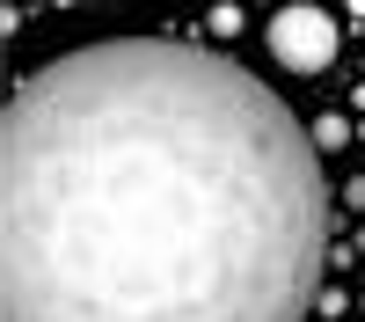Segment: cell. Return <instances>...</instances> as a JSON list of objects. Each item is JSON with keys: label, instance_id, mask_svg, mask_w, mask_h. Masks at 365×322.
<instances>
[{"label": "cell", "instance_id": "cell-2", "mask_svg": "<svg viewBox=\"0 0 365 322\" xmlns=\"http://www.w3.org/2000/svg\"><path fill=\"white\" fill-rule=\"evenodd\" d=\"M263 37L278 51V66H292V74H322L329 59H336V22L322 8H278Z\"/></svg>", "mask_w": 365, "mask_h": 322}, {"label": "cell", "instance_id": "cell-1", "mask_svg": "<svg viewBox=\"0 0 365 322\" xmlns=\"http://www.w3.org/2000/svg\"><path fill=\"white\" fill-rule=\"evenodd\" d=\"M329 183L234 59L110 37L0 117V322H307Z\"/></svg>", "mask_w": 365, "mask_h": 322}]
</instances>
